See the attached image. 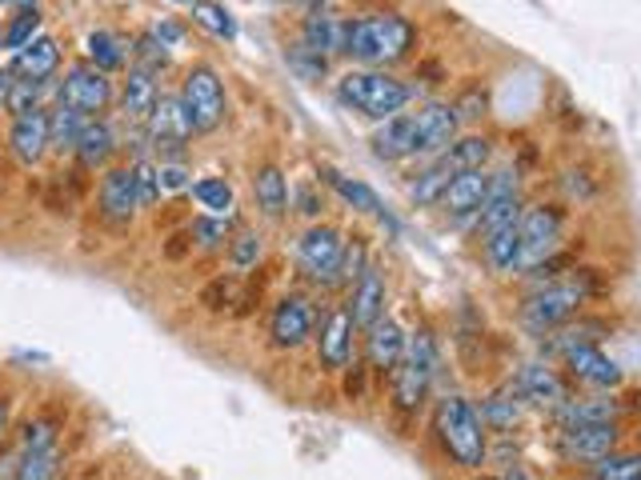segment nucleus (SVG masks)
Wrapping results in <instances>:
<instances>
[{
  "instance_id": "obj_57",
  "label": "nucleus",
  "mask_w": 641,
  "mask_h": 480,
  "mask_svg": "<svg viewBox=\"0 0 641 480\" xmlns=\"http://www.w3.org/2000/svg\"><path fill=\"white\" fill-rule=\"evenodd\" d=\"M0 4H4V9H12V12H24V9H37L41 0H0Z\"/></svg>"
},
{
  "instance_id": "obj_7",
  "label": "nucleus",
  "mask_w": 641,
  "mask_h": 480,
  "mask_svg": "<svg viewBox=\"0 0 641 480\" xmlns=\"http://www.w3.org/2000/svg\"><path fill=\"white\" fill-rule=\"evenodd\" d=\"M517 229H521V269L534 272L558 249L561 229H566V209L561 205H534V209L521 212Z\"/></svg>"
},
{
  "instance_id": "obj_50",
  "label": "nucleus",
  "mask_w": 641,
  "mask_h": 480,
  "mask_svg": "<svg viewBox=\"0 0 641 480\" xmlns=\"http://www.w3.org/2000/svg\"><path fill=\"white\" fill-rule=\"evenodd\" d=\"M453 113H457V121H477V116H485V96L482 93H465L457 105H453Z\"/></svg>"
},
{
  "instance_id": "obj_15",
  "label": "nucleus",
  "mask_w": 641,
  "mask_h": 480,
  "mask_svg": "<svg viewBox=\"0 0 641 480\" xmlns=\"http://www.w3.org/2000/svg\"><path fill=\"white\" fill-rule=\"evenodd\" d=\"M457 113L453 105H425L417 108V157H442L445 148L457 140Z\"/></svg>"
},
{
  "instance_id": "obj_51",
  "label": "nucleus",
  "mask_w": 641,
  "mask_h": 480,
  "mask_svg": "<svg viewBox=\"0 0 641 480\" xmlns=\"http://www.w3.org/2000/svg\"><path fill=\"white\" fill-rule=\"evenodd\" d=\"M153 36H157L165 49H173V44H180V36H185V29H180L177 21H168V17H161L157 24H153Z\"/></svg>"
},
{
  "instance_id": "obj_33",
  "label": "nucleus",
  "mask_w": 641,
  "mask_h": 480,
  "mask_svg": "<svg viewBox=\"0 0 641 480\" xmlns=\"http://www.w3.org/2000/svg\"><path fill=\"white\" fill-rule=\"evenodd\" d=\"M621 405L610 397H593V400H573L569 397L566 405L558 408V420L561 425H598V420H618Z\"/></svg>"
},
{
  "instance_id": "obj_45",
  "label": "nucleus",
  "mask_w": 641,
  "mask_h": 480,
  "mask_svg": "<svg viewBox=\"0 0 641 480\" xmlns=\"http://www.w3.org/2000/svg\"><path fill=\"white\" fill-rule=\"evenodd\" d=\"M193 240H197V249H221L225 240H229V220L225 217H213V212H205V217L193 220Z\"/></svg>"
},
{
  "instance_id": "obj_4",
  "label": "nucleus",
  "mask_w": 641,
  "mask_h": 480,
  "mask_svg": "<svg viewBox=\"0 0 641 480\" xmlns=\"http://www.w3.org/2000/svg\"><path fill=\"white\" fill-rule=\"evenodd\" d=\"M417 32L405 17L393 12H378V17H361L349 29V56H358L361 64H397L410 56Z\"/></svg>"
},
{
  "instance_id": "obj_28",
  "label": "nucleus",
  "mask_w": 641,
  "mask_h": 480,
  "mask_svg": "<svg viewBox=\"0 0 641 480\" xmlns=\"http://www.w3.org/2000/svg\"><path fill=\"white\" fill-rule=\"evenodd\" d=\"M76 160H81V168H105L108 157L116 153V136H113V125L108 121H89L81 133V140H76Z\"/></svg>"
},
{
  "instance_id": "obj_26",
  "label": "nucleus",
  "mask_w": 641,
  "mask_h": 480,
  "mask_svg": "<svg viewBox=\"0 0 641 480\" xmlns=\"http://www.w3.org/2000/svg\"><path fill=\"white\" fill-rule=\"evenodd\" d=\"M485 261L497 276H514L521 272V229L517 225H502V229L485 232Z\"/></svg>"
},
{
  "instance_id": "obj_39",
  "label": "nucleus",
  "mask_w": 641,
  "mask_h": 480,
  "mask_svg": "<svg viewBox=\"0 0 641 480\" xmlns=\"http://www.w3.org/2000/svg\"><path fill=\"white\" fill-rule=\"evenodd\" d=\"M56 469H61V452L37 449V452H24L12 480H56Z\"/></svg>"
},
{
  "instance_id": "obj_56",
  "label": "nucleus",
  "mask_w": 641,
  "mask_h": 480,
  "mask_svg": "<svg viewBox=\"0 0 641 480\" xmlns=\"http://www.w3.org/2000/svg\"><path fill=\"white\" fill-rule=\"evenodd\" d=\"M285 4H301V9H309V12H325L329 9V0H285Z\"/></svg>"
},
{
  "instance_id": "obj_22",
  "label": "nucleus",
  "mask_w": 641,
  "mask_h": 480,
  "mask_svg": "<svg viewBox=\"0 0 641 480\" xmlns=\"http://www.w3.org/2000/svg\"><path fill=\"white\" fill-rule=\"evenodd\" d=\"M345 309L358 328H373V324L385 316V281H381V272L373 269V264L353 281V293H349Z\"/></svg>"
},
{
  "instance_id": "obj_41",
  "label": "nucleus",
  "mask_w": 641,
  "mask_h": 480,
  "mask_svg": "<svg viewBox=\"0 0 641 480\" xmlns=\"http://www.w3.org/2000/svg\"><path fill=\"white\" fill-rule=\"evenodd\" d=\"M193 197H197L200 209L209 212H229L232 209V188L225 177H205L193 185Z\"/></svg>"
},
{
  "instance_id": "obj_48",
  "label": "nucleus",
  "mask_w": 641,
  "mask_h": 480,
  "mask_svg": "<svg viewBox=\"0 0 641 480\" xmlns=\"http://www.w3.org/2000/svg\"><path fill=\"white\" fill-rule=\"evenodd\" d=\"M133 56H141V61H145L141 69H148V73H161V69L168 64V49L157 41V36H153V32H148V36H141L137 49H133Z\"/></svg>"
},
{
  "instance_id": "obj_21",
  "label": "nucleus",
  "mask_w": 641,
  "mask_h": 480,
  "mask_svg": "<svg viewBox=\"0 0 641 480\" xmlns=\"http://www.w3.org/2000/svg\"><path fill=\"white\" fill-rule=\"evenodd\" d=\"M349 29H353L349 17H337V12L325 9V12L306 17L301 41H306L309 49H317L321 56H337V53H349Z\"/></svg>"
},
{
  "instance_id": "obj_14",
  "label": "nucleus",
  "mask_w": 641,
  "mask_h": 480,
  "mask_svg": "<svg viewBox=\"0 0 641 480\" xmlns=\"http://www.w3.org/2000/svg\"><path fill=\"white\" fill-rule=\"evenodd\" d=\"M482 232H494L502 225H517L521 220V188H517V173H497L489 177V197L482 205Z\"/></svg>"
},
{
  "instance_id": "obj_6",
  "label": "nucleus",
  "mask_w": 641,
  "mask_h": 480,
  "mask_svg": "<svg viewBox=\"0 0 641 480\" xmlns=\"http://www.w3.org/2000/svg\"><path fill=\"white\" fill-rule=\"evenodd\" d=\"M180 101L189 108L197 133H217L225 125L229 105H225V84L213 64H193L185 73V84H180Z\"/></svg>"
},
{
  "instance_id": "obj_11",
  "label": "nucleus",
  "mask_w": 641,
  "mask_h": 480,
  "mask_svg": "<svg viewBox=\"0 0 641 480\" xmlns=\"http://www.w3.org/2000/svg\"><path fill=\"white\" fill-rule=\"evenodd\" d=\"M558 445L569 460H601L618 449V425L613 420H598V425H561Z\"/></svg>"
},
{
  "instance_id": "obj_19",
  "label": "nucleus",
  "mask_w": 641,
  "mask_h": 480,
  "mask_svg": "<svg viewBox=\"0 0 641 480\" xmlns=\"http://www.w3.org/2000/svg\"><path fill=\"white\" fill-rule=\"evenodd\" d=\"M373 157L378 160H405L417 157V113H397L390 121H381L373 133Z\"/></svg>"
},
{
  "instance_id": "obj_1",
  "label": "nucleus",
  "mask_w": 641,
  "mask_h": 480,
  "mask_svg": "<svg viewBox=\"0 0 641 480\" xmlns=\"http://www.w3.org/2000/svg\"><path fill=\"white\" fill-rule=\"evenodd\" d=\"M433 432H437V445L445 449V457L457 465V469H482L485 457H489V440H485L482 413L457 393H445L433 408Z\"/></svg>"
},
{
  "instance_id": "obj_53",
  "label": "nucleus",
  "mask_w": 641,
  "mask_h": 480,
  "mask_svg": "<svg viewBox=\"0 0 641 480\" xmlns=\"http://www.w3.org/2000/svg\"><path fill=\"white\" fill-rule=\"evenodd\" d=\"M297 205H301V212H306V217H321V209H325V197H317L313 188L301 185V192H297Z\"/></svg>"
},
{
  "instance_id": "obj_47",
  "label": "nucleus",
  "mask_w": 641,
  "mask_h": 480,
  "mask_svg": "<svg viewBox=\"0 0 641 480\" xmlns=\"http://www.w3.org/2000/svg\"><path fill=\"white\" fill-rule=\"evenodd\" d=\"M365 269H369V249H365V240L353 237V244H345V252H341V281L353 284Z\"/></svg>"
},
{
  "instance_id": "obj_29",
  "label": "nucleus",
  "mask_w": 641,
  "mask_h": 480,
  "mask_svg": "<svg viewBox=\"0 0 641 480\" xmlns=\"http://www.w3.org/2000/svg\"><path fill=\"white\" fill-rule=\"evenodd\" d=\"M89 121H93V116H84L81 108L56 105L53 113H49V145H53L56 153H73Z\"/></svg>"
},
{
  "instance_id": "obj_52",
  "label": "nucleus",
  "mask_w": 641,
  "mask_h": 480,
  "mask_svg": "<svg viewBox=\"0 0 641 480\" xmlns=\"http://www.w3.org/2000/svg\"><path fill=\"white\" fill-rule=\"evenodd\" d=\"M189 185V173H185V165H161V188H185Z\"/></svg>"
},
{
  "instance_id": "obj_18",
  "label": "nucleus",
  "mask_w": 641,
  "mask_h": 480,
  "mask_svg": "<svg viewBox=\"0 0 641 480\" xmlns=\"http://www.w3.org/2000/svg\"><path fill=\"white\" fill-rule=\"evenodd\" d=\"M561 356H566L569 373L578 376V380H586V385H593V388H621L618 361H610V356L601 353L593 341H581V345L566 348Z\"/></svg>"
},
{
  "instance_id": "obj_58",
  "label": "nucleus",
  "mask_w": 641,
  "mask_h": 480,
  "mask_svg": "<svg viewBox=\"0 0 641 480\" xmlns=\"http://www.w3.org/2000/svg\"><path fill=\"white\" fill-rule=\"evenodd\" d=\"M4 428H9V400L0 397V437H4Z\"/></svg>"
},
{
  "instance_id": "obj_42",
  "label": "nucleus",
  "mask_w": 641,
  "mask_h": 480,
  "mask_svg": "<svg viewBox=\"0 0 641 480\" xmlns=\"http://www.w3.org/2000/svg\"><path fill=\"white\" fill-rule=\"evenodd\" d=\"M41 93H44V81H12L9 101H4V113H12V121H17V116L37 113V108H41Z\"/></svg>"
},
{
  "instance_id": "obj_37",
  "label": "nucleus",
  "mask_w": 641,
  "mask_h": 480,
  "mask_svg": "<svg viewBox=\"0 0 641 480\" xmlns=\"http://www.w3.org/2000/svg\"><path fill=\"white\" fill-rule=\"evenodd\" d=\"M41 21H44V17H41L37 9L17 12V17L9 21V29L0 32V44H4V49H12V53H21L24 44L37 41V32H41Z\"/></svg>"
},
{
  "instance_id": "obj_12",
  "label": "nucleus",
  "mask_w": 641,
  "mask_h": 480,
  "mask_svg": "<svg viewBox=\"0 0 641 480\" xmlns=\"http://www.w3.org/2000/svg\"><path fill=\"white\" fill-rule=\"evenodd\" d=\"M353 333H358V324L349 316V309H333V313L321 321V336H317V356H321V368L329 373H341L349 368L353 361Z\"/></svg>"
},
{
  "instance_id": "obj_54",
  "label": "nucleus",
  "mask_w": 641,
  "mask_h": 480,
  "mask_svg": "<svg viewBox=\"0 0 641 480\" xmlns=\"http://www.w3.org/2000/svg\"><path fill=\"white\" fill-rule=\"evenodd\" d=\"M365 393V368L353 365V373L345 376V397H361Z\"/></svg>"
},
{
  "instance_id": "obj_61",
  "label": "nucleus",
  "mask_w": 641,
  "mask_h": 480,
  "mask_svg": "<svg viewBox=\"0 0 641 480\" xmlns=\"http://www.w3.org/2000/svg\"><path fill=\"white\" fill-rule=\"evenodd\" d=\"M482 480H494V477H482Z\"/></svg>"
},
{
  "instance_id": "obj_27",
  "label": "nucleus",
  "mask_w": 641,
  "mask_h": 480,
  "mask_svg": "<svg viewBox=\"0 0 641 480\" xmlns=\"http://www.w3.org/2000/svg\"><path fill=\"white\" fill-rule=\"evenodd\" d=\"M252 197H257V209L269 220H281L289 212V180L277 165H261L257 177H252Z\"/></svg>"
},
{
  "instance_id": "obj_40",
  "label": "nucleus",
  "mask_w": 641,
  "mask_h": 480,
  "mask_svg": "<svg viewBox=\"0 0 641 480\" xmlns=\"http://www.w3.org/2000/svg\"><path fill=\"white\" fill-rule=\"evenodd\" d=\"M285 61H289V69H293L301 81H321V76L329 73V56H321L317 49H309L306 41H297L289 53H285Z\"/></svg>"
},
{
  "instance_id": "obj_60",
  "label": "nucleus",
  "mask_w": 641,
  "mask_h": 480,
  "mask_svg": "<svg viewBox=\"0 0 641 480\" xmlns=\"http://www.w3.org/2000/svg\"><path fill=\"white\" fill-rule=\"evenodd\" d=\"M180 4H189V9H193V4H197V0H180Z\"/></svg>"
},
{
  "instance_id": "obj_10",
  "label": "nucleus",
  "mask_w": 641,
  "mask_h": 480,
  "mask_svg": "<svg viewBox=\"0 0 641 480\" xmlns=\"http://www.w3.org/2000/svg\"><path fill=\"white\" fill-rule=\"evenodd\" d=\"M317 328V313H313V301L301 293H289L277 301L273 309V321H269V336H273L277 348H301L309 345V336Z\"/></svg>"
},
{
  "instance_id": "obj_3",
  "label": "nucleus",
  "mask_w": 641,
  "mask_h": 480,
  "mask_svg": "<svg viewBox=\"0 0 641 480\" xmlns=\"http://www.w3.org/2000/svg\"><path fill=\"white\" fill-rule=\"evenodd\" d=\"M593 293H598V284H593L589 272H578L573 281L546 284V289H537V293L521 304V324H526L534 336L558 333V328H566V324L581 313V304Z\"/></svg>"
},
{
  "instance_id": "obj_17",
  "label": "nucleus",
  "mask_w": 641,
  "mask_h": 480,
  "mask_svg": "<svg viewBox=\"0 0 641 480\" xmlns=\"http://www.w3.org/2000/svg\"><path fill=\"white\" fill-rule=\"evenodd\" d=\"M405 345H410V336L401 333V324L390 321V316H381L373 328H365V365L373 373H390L401 365V356H405Z\"/></svg>"
},
{
  "instance_id": "obj_31",
  "label": "nucleus",
  "mask_w": 641,
  "mask_h": 480,
  "mask_svg": "<svg viewBox=\"0 0 641 480\" xmlns=\"http://www.w3.org/2000/svg\"><path fill=\"white\" fill-rule=\"evenodd\" d=\"M128 53H133V49L108 29H96L93 36H89V64H96L101 73H121L128 64Z\"/></svg>"
},
{
  "instance_id": "obj_2",
  "label": "nucleus",
  "mask_w": 641,
  "mask_h": 480,
  "mask_svg": "<svg viewBox=\"0 0 641 480\" xmlns=\"http://www.w3.org/2000/svg\"><path fill=\"white\" fill-rule=\"evenodd\" d=\"M337 101L353 113L373 116V121H390L413 101V88L397 76L378 73V69H353L337 81Z\"/></svg>"
},
{
  "instance_id": "obj_9",
  "label": "nucleus",
  "mask_w": 641,
  "mask_h": 480,
  "mask_svg": "<svg viewBox=\"0 0 641 480\" xmlns=\"http://www.w3.org/2000/svg\"><path fill=\"white\" fill-rule=\"evenodd\" d=\"M61 105L81 108L84 116L105 113V108L113 105V81H108V73H101L96 64L76 61L61 81Z\"/></svg>"
},
{
  "instance_id": "obj_8",
  "label": "nucleus",
  "mask_w": 641,
  "mask_h": 480,
  "mask_svg": "<svg viewBox=\"0 0 641 480\" xmlns=\"http://www.w3.org/2000/svg\"><path fill=\"white\" fill-rule=\"evenodd\" d=\"M341 252H345L341 232L329 229V225H313L301 237V244H297V261H301V272H306L309 281L337 284L341 281Z\"/></svg>"
},
{
  "instance_id": "obj_55",
  "label": "nucleus",
  "mask_w": 641,
  "mask_h": 480,
  "mask_svg": "<svg viewBox=\"0 0 641 480\" xmlns=\"http://www.w3.org/2000/svg\"><path fill=\"white\" fill-rule=\"evenodd\" d=\"M9 88H12V69H0V108L9 101Z\"/></svg>"
},
{
  "instance_id": "obj_46",
  "label": "nucleus",
  "mask_w": 641,
  "mask_h": 480,
  "mask_svg": "<svg viewBox=\"0 0 641 480\" xmlns=\"http://www.w3.org/2000/svg\"><path fill=\"white\" fill-rule=\"evenodd\" d=\"M56 420L53 417H37L24 425V452H37V449H56Z\"/></svg>"
},
{
  "instance_id": "obj_32",
  "label": "nucleus",
  "mask_w": 641,
  "mask_h": 480,
  "mask_svg": "<svg viewBox=\"0 0 641 480\" xmlns=\"http://www.w3.org/2000/svg\"><path fill=\"white\" fill-rule=\"evenodd\" d=\"M453 177H457V168H453L445 157H437L430 168H421L417 173V180H413V188H410V197L417 200V205H442L445 188H449Z\"/></svg>"
},
{
  "instance_id": "obj_16",
  "label": "nucleus",
  "mask_w": 641,
  "mask_h": 480,
  "mask_svg": "<svg viewBox=\"0 0 641 480\" xmlns=\"http://www.w3.org/2000/svg\"><path fill=\"white\" fill-rule=\"evenodd\" d=\"M49 113L44 108H37V113L29 116H17L9 128V153L17 160H21L24 168L41 165L44 153H49Z\"/></svg>"
},
{
  "instance_id": "obj_25",
  "label": "nucleus",
  "mask_w": 641,
  "mask_h": 480,
  "mask_svg": "<svg viewBox=\"0 0 641 480\" xmlns=\"http://www.w3.org/2000/svg\"><path fill=\"white\" fill-rule=\"evenodd\" d=\"M61 69V49L53 36H37L32 44H24L21 53L12 56V73L21 81H49Z\"/></svg>"
},
{
  "instance_id": "obj_23",
  "label": "nucleus",
  "mask_w": 641,
  "mask_h": 480,
  "mask_svg": "<svg viewBox=\"0 0 641 480\" xmlns=\"http://www.w3.org/2000/svg\"><path fill=\"white\" fill-rule=\"evenodd\" d=\"M485 197H489V173L485 168H469V173H457L449 180L442 205L449 217H474V212H482Z\"/></svg>"
},
{
  "instance_id": "obj_30",
  "label": "nucleus",
  "mask_w": 641,
  "mask_h": 480,
  "mask_svg": "<svg viewBox=\"0 0 641 480\" xmlns=\"http://www.w3.org/2000/svg\"><path fill=\"white\" fill-rule=\"evenodd\" d=\"M317 177L325 180L329 188H333L337 197L345 200L349 209H358V212H381V200H378V192L369 185H361V180H349L345 173H337V168H329V165H321V173Z\"/></svg>"
},
{
  "instance_id": "obj_35",
  "label": "nucleus",
  "mask_w": 641,
  "mask_h": 480,
  "mask_svg": "<svg viewBox=\"0 0 641 480\" xmlns=\"http://www.w3.org/2000/svg\"><path fill=\"white\" fill-rule=\"evenodd\" d=\"M489 140L485 136H457L449 148H445L442 157L449 160L457 173H469V168H485V160H489Z\"/></svg>"
},
{
  "instance_id": "obj_49",
  "label": "nucleus",
  "mask_w": 641,
  "mask_h": 480,
  "mask_svg": "<svg viewBox=\"0 0 641 480\" xmlns=\"http://www.w3.org/2000/svg\"><path fill=\"white\" fill-rule=\"evenodd\" d=\"M237 301V284L232 281H213L209 289H205V304L209 309H225V304Z\"/></svg>"
},
{
  "instance_id": "obj_20",
  "label": "nucleus",
  "mask_w": 641,
  "mask_h": 480,
  "mask_svg": "<svg viewBox=\"0 0 641 480\" xmlns=\"http://www.w3.org/2000/svg\"><path fill=\"white\" fill-rule=\"evenodd\" d=\"M517 393H521V400H529V405L554 408V413L569 400L566 380L549 365H521V373H517Z\"/></svg>"
},
{
  "instance_id": "obj_24",
  "label": "nucleus",
  "mask_w": 641,
  "mask_h": 480,
  "mask_svg": "<svg viewBox=\"0 0 641 480\" xmlns=\"http://www.w3.org/2000/svg\"><path fill=\"white\" fill-rule=\"evenodd\" d=\"M161 93H157V81H153V73L148 69H128V81L125 88H121V113H125V121H133V125H148V116H153V108H157Z\"/></svg>"
},
{
  "instance_id": "obj_59",
  "label": "nucleus",
  "mask_w": 641,
  "mask_h": 480,
  "mask_svg": "<svg viewBox=\"0 0 641 480\" xmlns=\"http://www.w3.org/2000/svg\"><path fill=\"white\" fill-rule=\"evenodd\" d=\"M502 480H529V477H526V472H517V469H514V472H505Z\"/></svg>"
},
{
  "instance_id": "obj_38",
  "label": "nucleus",
  "mask_w": 641,
  "mask_h": 480,
  "mask_svg": "<svg viewBox=\"0 0 641 480\" xmlns=\"http://www.w3.org/2000/svg\"><path fill=\"white\" fill-rule=\"evenodd\" d=\"M593 480H641V452H610L593 460Z\"/></svg>"
},
{
  "instance_id": "obj_43",
  "label": "nucleus",
  "mask_w": 641,
  "mask_h": 480,
  "mask_svg": "<svg viewBox=\"0 0 641 480\" xmlns=\"http://www.w3.org/2000/svg\"><path fill=\"white\" fill-rule=\"evenodd\" d=\"M133 180H137V209H153L161 200V165H153V160H137L133 165Z\"/></svg>"
},
{
  "instance_id": "obj_5",
  "label": "nucleus",
  "mask_w": 641,
  "mask_h": 480,
  "mask_svg": "<svg viewBox=\"0 0 641 480\" xmlns=\"http://www.w3.org/2000/svg\"><path fill=\"white\" fill-rule=\"evenodd\" d=\"M433 376H437V345H433L430 328H417L405 345L401 365L393 368V400L401 413H417L430 400Z\"/></svg>"
},
{
  "instance_id": "obj_44",
  "label": "nucleus",
  "mask_w": 641,
  "mask_h": 480,
  "mask_svg": "<svg viewBox=\"0 0 641 480\" xmlns=\"http://www.w3.org/2000/svg\"><path fill=\"white\" fill-rule=\"evenodd\" d=\"M261 261V237L249 229H241L237 237H229V264L237 272H249L252 264Z\"/></svg>"
},
{
  "instance_id": "obj_34",
  "label": "nucleus",
  "mask_w": 641,
  "mask_h": 480,
  "mask_svg": "<svg viewBox=\"0 0 641 480\" xmlns=\"http://www.w3.org/2000/svg\"><path fill=\"white\" fill-rule=\"evenodd\" d=\"M521 420V393H497L482 405V425L494 428V432H509V428Z\"/></svg>"
},
{
  "instance_id": "obj_13",
  "label": "nucleus",
  "mask_w": 641,
  "mask_h": 480,
  "mask_svg": "<svg viewBox=\"0 0 641 480\" xmlns=\"http://www.w3.org/2000/svg\"><path fill=\"white\" fill-rule=\"evenodd\" d=\"M96 205H101V217L108 225H128L133 212H137V180H133V165L105 168L101 188H96Z\"/></svg>"
},
{
  "instance_id": "obj_36",
  "label": "nucleus",
  "mask_w": 641,
  "mask_h": 480,
  "mask_svg": "<svg viewBox=\"0 0 641 480\" xmlns=\"http://www.w3.org/2000/svg\"><path fill=\"white\" fill-rule=\"evenodd\" d=\"M193 21H197L205 32H213V36H221V41H232V36H237L232 12L225 9V4H217V0H197V4H193Z\"/></svg>"
}]
</instances>
